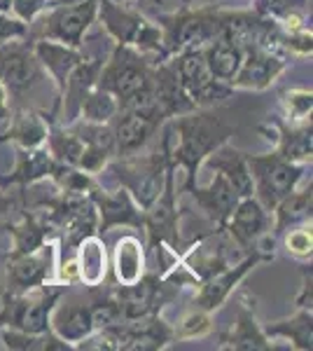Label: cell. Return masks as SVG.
<instances>
[{
    "label": "cell",
    "instance_id": "5b68a950",
    "mask_svg": "<svg viewBox=\"0 0 313 351\" xmlns=\"http://www.w3.org/2000/svg\"><path fill=\"white\" fill-rule=\"evenodd\" d=\"M68 286L61 281H49L33 291L19 293V295H3L0 307V328H14L31 335L49 332V319L59 300H64Z\"/></svg>",
    "mask_w": 313,
    "mask_h": 351
},
{
    "label": "cell",
    "instance_id": "9a60e30c",
    "mask_svg": "<svg viewBox=\"0 0 313 351\" xmlns=\"http://www.w3.org/2000/svg\"><path fill=\"white\" fill-rule=\"evenodd\" d=\"M288 64L290 61L286 56L271 52L258 43H246L243 45V61L229 87L246 89V92H264L286 73Z\"/></svg>",
    "mask_w": 313,
    "mask_h": 351
},
{
    "label": "cell",
    "instance_id": "484cf974",
    "mask_svg": "<svg viewBox=\"0 0 313 351\" xmlns=\"http://www.w3.org/2000/svg\"><path fill=\"white\" fill-rule=\"evenodd\" d=\"M203 164L215 173H222L227 178V183L236 190V195L241 197H250L253 195V178H250L248 164H246V152L236 150L234 145L222 143L218 150L210 152V155L203 160Z\"/></svg>",
    "mask_w": 313,
    "mask_h": 351
},
{
    "label": "cell",
    "instance_id": "60d3db41",
    "mask_svg": "<svg viewBox=\"0 0 313 351\" xmlns=\"http://www.w3.org/2000/svg\"><path fill=\"white\" fill-rule=\"evenodd\" d=\"M295 307L299 309H311L313 307V279H311V260L309 265L301 267V288L295 298Z\"/></svg>",
    "mask_w": 313,
    "mask_h": 351
},
{
    "label": "cell",
    "instance_id": "5bb4252c",
    "mask_svg": "<svg viewBox=\"0 0 313 351\" xmlns=\"http://www.w3.org/2000/svg\"><path fill=\"white\" fill-rule=\"evenodd\" d=\"M269 260H274V253L260 251V248H255V251L246 253V258H243V260H238V263H231L229 267L215 271L213 276L203 279L201 284L197 286L195 302H192V304H195L197 309L208 311V314L218 311L222 304L229 300L231 293L236 291V286L250 274V271H253L262 263H269Z\"/></svg>",
    "mask_w": 313,
    "mask_h": 351
},
{
    "label": "cell",
    "instance_id": "83f0119b",
    "mask_svg": "<svg viewBox=\"0 0 313 351\" xmlns=\"http://www.w3.org/2000/svg\"><path fill=\"white\" fill-rule=\"evenodd\" d=\"M110 279L117 286H127L138 281L145 274V246L138 237L124 234L119 237L112 251V263H110Z\"/></svg>",
    "mask_w": 313,
    "mask_h": 351
},
{
    "label": "cell",
    "instance_id": "52a82bcc",
    "mask_svg": "<svg viewBox=\"0 0 313 351\" xmlns=\"http://www.w3.org/2000/svg\"><path fill=\"white\" fill-rule=\"evenodd\" d=\"M96 12L99 0L47 8L28 26L26 40H54L68 47H82L87 31L96 24Z\"/></svg>",
    "mask_w": 313,
    "mask_h": 351
},
{
    "label": "cell",
    "instance_id": "7c38bea8",
    "mask_svg": "<svg viewBox=\"0 0 313 351\" xmlns=\"http://www.w3.org/2000/svg\"><path fill=\"white\" fill-rule=\"evenodd\" d=\"M56 265H59V243L52 239L24 256H10L5 265L3 295H19L56 281Z\"/></svg>",
    "mask_w": 313,
    "mask_h": 351
},
{
    "label": "cell",
    "instance_id": "ab89813d",
    "mask_svg": "<svg viewBox=\"0 0 313 351\" xmlns=\"http://www.w3.org/2000/svg\"><path fill=\"white\" fill-rule=\"evenodd\" d=\"M28 26L24 21H19L14 14L10 12H0V43L16 40V38H26Z\"/></svg>",
    "mask_w": 313,
    "mask_h": 351
},
{
    "label": "cell",
    "instance_id": "bcb514c9",
    "mask_svg": "<svg viewBox=\"0 0 313 351\" xmlns=\"http://www.w3.org/2000/svg\"><path fill=\"white\" fill-rule=\"evenodd\" d=\"M119 3H138V0H119Z\"/></svg>",
    "mask_w": 313,
    "mask_h": 351
},
{
    "label": "cell",
    "instance_id": "7bdbcfd3",
    "mask_svg": "<svg viewBox=\"0 0 313 351\" xmlns=\"http://www.w3.org/2000/svg\"><path fill=\"white\" fill-rule=\"evenodd\" d=\"M10 208H12V197H10L8 192H5L3 185H0V216H3V213H8Z\"/></svg>",
    "mask_w": 313,
    "mask_h": 351
},
{
    "label": "cell",
    "instance_id": "30bf717a",
    "mask_svg": "<svg viewBox=\"0 0 313 351\" xmlns=\"http://www.w3.org/2000/svg\"><path fill=\"white\" fill-rule=\"evenodd\" d=\"M178 286H173L171 281L164 279L162 271H145L134 284H115L112 295H115L119 309H122V319L134 321L145 319V316L152 314H162V309L178 298Z\"/></svg>",
    "mask_w": 313,
    "mask_h": 351
},
{
    "label": "cell",
    "instance_id": "4fadbf2b",
    "mask_svg": "<svg viewBox=\"0 0 313 351\" xmlns=\"http://www.w3.org/2000/svg\"><path fill=\"white\" fill-rule=\"evenodd\" d=\"M173 71L178 75L180 84L192 99L197 108H213L220 106L225 99H229L234 89L229 84L215 80L210 75L206 59H203V49H190V52H180L175 56H168Z\"/></svg>",
    "mask_w": 313,
    "mask_h": 351
},
{
    "label": "cell",
    "instance_id": "9c48e42d",
    "mask_svg": "<svg viewBox=\"0 0 313 351\" xmlns=\"http://www.w3.org/2000/svg\"><path fill=\"white\" fill-rule=\"evenodd\" d=\"M45 80H49L40 66L33 43L26 38L0 43V82L10 96V106H24V99L33 94Z\"/></svg>",
    "mask_w": 313,
    "mask_h": 351
},
{
    "label": "cell",
    "instance_id": "6da1fadb",
    "mask_svg": "<svg viewBox=\"0 0 313 351\" xmlns=\"http://www.w3.org/2000/svg\"><path fill=\"white\" fill-rule=\"evenodd\" d=\"M236 134V124L227 122L218 106L213 108H195L183 115L171 117L168 124L162 129V143L166 148L168 164L173 169H183L187 192L192 185H197L199 169L203 167V160L220 148L222 143H229V138Z\"/></svg>",
    "mask_w": 313,
    "mask_h": 351
},
{
    "label": "cell",
    "instance_id": "f1b7e54d",
    "mask_svg": "<svg viewBox=\"0 0 313 351\" xmlns=\"http://www.w3.org/2000/svg\"><path fill=\"white\" fill-rule=\"evenodd\" d=\"M203 59H206V66L215 80L229 84L243 61V45L231 33L225 31L203 47Z\"/></svg>",
    "mask_w": 313,
    "mask_h": 351
},
{
    "label": "cell",
    "instance_id": "1f68e13d",
    "mask_svg": "<svg viewBox=\"0 0 313 351\" xmlns=\"http://www.w3.org/2000/svg\"><path fill=\"white\" fill-rule=\"evenodd\" d=\"M262 330L266 332L269 339H288L290 347L297 351H311L313 349V314L311 309H299L292 316L286 319L269 321V324H262Z\"/></svg>",
    "mask_w": 313,
    "mask_h": 351
},
{
    "label": "cell",
    "instance_id": "277c9868",
    "mask_svg": "<svg viewBox=\"0 0 313 351\" xmlns=\"http://www.w3.org/2000/svg\"><path fill=\"white\" fill-rule=\"evenodd\" d=\"M96 19L105 28V33L117 45H129L138 49L140 54L150 56L155 64L166 61L164 54V38L162 28L155 21L136 10L131 3H119V0H99V12Z\"/></svg>",
    "mask_w": 313,
    "mask_h": 351
},
{
    "label": "cell",
    "instance_id": "e0dca14e",
    "mask_svg": "<svg viewBox=\"0 0 313 351\" xmlns=\"http://www.w3.org/2000/svg\"><path fill=\"white\" fill-rule=\"evenodd\" d=\"M101 330L110 332L115 349L124 351H157L166 349L173 342V328L164 321L162 314H152L134 321H119V324L101 328Z\"/></svg>",
    "mask_w": 313,
    "mask_h": 351
},
{
    "label": "cell",
    "instance_id": "ee69618b",
    "mask_svg": "<svg viewBox=\"0 0 313 351\" xmlns=\"http://www.w3.org/2000/svg\"><path fill=\"white\" fill-rule=\"evenodd\" d=\"M73 3H82V0H49L47 8H54V5H73Z\"/></svg>",
    "mask_w": 313,
    "mask_h": 351
},
{
    "label": "cell",
    "instance_id": "ba28073f",
    "mask_svg": "<svg viewBox=\"0 0 313 351\" xmlns=\"http://www.w3.org/2000/svg\"><path fill=\"white\" fill-rule=\"evenodd\" d=\"M246 164L250 178H253V197L266 211H274V206L283 197H288L304 178L306 164L290 162L276 150L264 155H250L246 152Z\"/></svg>",
    "mask_w": 313,
    "mask_h": 351
},
{
    "label": "cell",
    "instance_id": "e575fe53",
    "mask_svg": "<svg viewBox=\"0 0 313 351\" xmlns=\"http://www.w3.org/2000/svg\"><path fill=\"white\" fill-rule=\"evenodd\" d=\"M0 339H3L5 349L14 351H52V349H73L71 344L64 342L54 335L52 330L42 332V335H31V332H21L14 328H0Z\"/></svg>",
    "mask_w": 313,
    "mask_h": 351
},
{
    "label": "cell",
    "instance_id": "74e56055",
    "mask_svg": "<svg viewBox=\"0 0 313 351\" xmlns=\"http://www.w3.org/2000/svg\"><path fill=\"white\" fill-rule=\"evenodd\" d=\"M278 239L283 241V248L297 260H311L313 256V232H311V223H301L295 225L283 232Z\"/></svg>",
    "mask_w": 313,
    "mask_h": 351
},
{
    "label": "cell",
    "instance_id": "f35d334b",
    "mask_svg": "<svg viewBox=\"0 0 313 351\" xmlns=\"http://www.w3.org/2000/svg\"><path fill=\"white\" fill-rule=\"evenodd\" d=\"M49 0H12V10L10 14H14L19 21H24L26 26H31L40 14L47 10Z\"/></svg>",
    "mask_w": 313,
    "mask_h": 351
},
{
    "label": "cell",
    "instance_id": "3957f363",
    "mask_svg": "<svg viewBox=\"0 0 313 351\" xmlns=\"http://www.w3.org/2000/svg\"><path fill=\"white\" fill-rule=\"evenodd\" d=\"M168 164V155L164 143H159L152 148L150 152L143 150L136 152V155H127V157H112L108 162L105 171L112 176V180L124 188L131 195V199L138 204L140 208L150 206L152 202L162 195L164 183H166V173L171 171Z\"/></svg>",
    "mask_w": 313,
    "mask_h": 351
},
{
    "label": "cell",
    "instance_id": "d6986e66",
    "mask_svg": "<svg viewBox=\"0 0 313 351\" xmlns=\"http://www.w3.org/2000/svg\"><path fill=\"white\" fill-rule=\"evenodd\" d=\"M187 192H190L192 199L197 202V208L201 211V216L206 218L210 223V228H215V230H225L231 211H234L238 199H241V197L236 195V190L227 183L225 176L215 173V171H213V180H210L206 188L192 185Z\"/></svg>",
    "mask_w": 313,
    "mask_h": 351
},
{
    "label": "cell",
    "instance_id": "ac0fdd59",
    "mask_svg": "<svg viewBox=\"0 0 313 351\" xmlns=\"http://www.w3.org/2000/svg\"><path fill=\"white\" fill-rule=\"evenodd\" d=\"M225 234L243 253L255 251L262 237L271 234V213L253 195L243 197V199H238L236 208L227 220Z\"/></svg>",
    "mask_w": 313,
    "mask_h": 351
},
{
    "label": "cell",
    "instance_id": "d590c367",
    "mask_svg": "<svg viewBox=\"0 0 313 351\" xmlns=\"http://www.w3.org/2000/svg\"><path fill=\"white\" fill-rule=\"evenodd\" d=\"M281 108L283 117L290 124H304L311 122V112H313V92L311 89H301L292 87L281 92Z\"/></svg>",
    "mask_w": 313,
    "mask_h": 351
},
{
    "label": "cell",
    "instance_id": "f6af8a7d",
    "mask_svg": "<svg viewBox=\"0 0 313 351\" xmlns=\"http://www.w3.org/2000/svg\"><path fill=\"white\" fill-rule=\"evenodd\" d=\"M12 10V0H0V12H10Z\"/></svg>",
    "mask_w": 313,
    "mask_h": 351
},
{
    "label": "cell",
    "instance_id": "b9f144b4",
    "mask_svg": "<svg viewBox=\"0 0 313 351\" xmlns=\"http://www.w3.org/2000/svg\"><path fill=\"white\" fill-rule=\"evenodd\" d=\"M12 112V106H10V96L5 92L3 82H0V122H5Z\"/></svg>",
    "mask_w": 313,
    "mask_h": 351
},
{
    "label": "cell",
    "instance_id": "7402d4cb",
    "mask_svg": "<svg viewBox=\"0 0 313 351\" xmlns=\"http://www.w3.org/2000/svg\"><path fill=\"white\" fill-rule=\"evenodd\" d=\"M56 169H59V162L52 157L47 145H40V148H19L14 171L10 176H5V178H0V185H3V188L19 185L21 190H26L28 185H33V183L52 180Z\"/></svg>",
    "mask_w": 313,
    "mask_h": 351
},
{
    "label": "cell",
    "instance_id": "d6a6232c",
    "mask_svg": "<svg viewBox=\"0 0 313 351\" xmlns=\"http://www.w3.org/2000/svg\"><path fill=\"white\" fill-rule=\"evenodd\" d=\"M10 237H12V251L10 256H24V253L36 251L38 246H42L49 237V232L45 230V225L40 223V218L31 208H24L16 223L10 225Z\"/></svg>",
    "mask_w": 313,
    "mask_h": 351
},
{
    "label": "cell",
    "instance_id": "4dcf8cb0",
    "mask_svg": "<svg viewBox=\"0 0 313 351\" xmlns=\"http://www.w3.org/2000/svg\"><path fill=\"white\" fill-rule=\"evenodd\" d=\"M255 12L271 19L283 31H311V0H260Z\"/></svg>",
    "mask_w": 313,
    "mask_h": 351
},
{
    "label": "cell",
    "instance_id": "ffe728a7",
    "mask_svg": "<svg viewBox=\"0 0 313 351\" xmlns=\"http://www.w3.org/2000/svg\"><path fill=\"white\" fill-rule=\"evenodd\" d=\"M260 132L266 134L264 138L274 141L276 152L283 155L290 162L297 164H311L313 152V129L311 122L304 124H290L286 120H269L266 124H260Z\"/></svg>",
    "mask_w": 313,
    "mask_h": 351
},
{
    "label": "cell",
    "instance_id": "836d02e7",
    "mask_svg": "<svg viewBox=\"0 0 313 351\" xmlns=\"http://www.w3.org/2000/svg\"><path fill=\"white\" fill-rule=\"evenodd\" d=\"M117 112H119V104L115 96L96 84V87L89 89V92L84 94V99L79 101L77 117L84 122H94V124H110Z\"/></svg>",
    "mask_w": 313,
    "mask_h": 351
},
{
    "label": "cell",
    "instance_id": "2e32d148",
    "mask_svg": "<svg viewBox=\"0 0 313 351\" xmlns=\"http://www.w3.org/2000/svg\"><path fill=\"white\" fill-rule=\"evenodd\" d=\"M87 195L96 208V216H99V234H108L112 228H122V225L143 230V208L131 199V195L124 188L105 190L94 178Z\"/></svg>",
    "mask_w": 313,
    "mask_h": 351
},
{
    "label": "cell",
    "instance_id": "8d00e7d4",
    "mask_svg": "<svg viewBox=\"0 0 313 351\" xmlns=\"http://www.w3.org/2000/svg\"><path fill=\"white\" fill-rule=\"evenodd\" d=\"M213 330V319L208 311L192 307L183 319L178 321V326L173 328V339L183 342V339H199Z\"/></svg>",
    "mask_w": 313,
    "mask_h": 351
},
{
    "label": "cell",
    "instance_id": "8992f818",
    "mask_svg": "<svg viewBox=\"0 0 313 351\" xmlns=\"http://www.w3.org/2000/svg\"><path fill=\"white\" fill-rule=\"evenodd\" d=\"M152 80H155V61L140 54L138 49L129 47V45L115 43L103 66H101L96 84L110 92L117 99V104L122 106L131 96L150 89Z\"/></svg>",
    "mask_w": 313,
    "mask_h": 351
},
{
    "label": "cell",
    "instance_id": "603a6c76",
    "mask_svg": "<svg viewBox=\"0 0 313 351\" xmlns=\"http://www.w3.org/2000/svg\"><path fill=\"white\" fill-rule=\"evenodd\" d=\"M49 328L56 337L75 349L82 339H87L96 330L92 307L89 302H61L59 300L52 311V319H49Z\"/></svg>",
    "mask_w": 313,
    "mask_h": 351
},
{
    "label": "cell",
    "instance_id": "7a4b0ae2",
    "mask_svg": "<svg viewBox=\"0 0 313 351\" xmlns=\"http://www.w3.org/2000/svg\"><path fill=\"white\" fill-rule=\"evenodd\" d=\"M227 19H229V10L220 5L197 3H183L173 12L157 14L155 24L162 28L166 59L180 52H190V49H203L225 33Z\"/></svg>",
    "mask_w": 313,
    "mask_h": 351
},
{
    "label": "cell",
    "instance_id": "44dd1931",
    "mask_svg": "<svg viewBox=\"0 0 313 351\" xmlns=\"http://www.w3.org/2000/svg\"><path fill=\"white\" fill-rule=\"evenodd\" d=\"M10 127L0 136V143H14L16 148H40L47 141L49 120L45 110H36L31 106H14L10 112Z\"/></svg>",
    "mask_w": 313,
    "mask_h": 351
},
{
    "label": "cell",
    "instance_id": "d4e9b609",
    "mask_svg": "<svg viewBox=\"0 0 313 351\" xmlns=\"http://www.w3.org/2000/svg\"><path fill=\"white\" fill-rule=\"evenodd\" d=\"M218 349L225 351H271L276 349V344L266 337V332L262 330V324L255 319V311L250 309L248 302H243L238 307L236 321L231 326V330L227 335H222V342Z\"/></svg>",
    "mask_w": 313,
    "mask_h": 351
},
{
    "label": "cell",
    "instance_id": "4316f807",
    "mask_svg": "<svg viewBox=\"0 0 313 351\" xmlns=\"http://www.w3.org/2000/svg\"><path fill=\"white\" fill-rule=\"evenodd\" d=\"M311 216H313V185L309 180V185H304V188L297 185L288 197H283L274 206V211H271V234H274V239H278L283 232L295 228V225L311 223Z\"/></svg>",
    "mask_w": 313,
    "mask_h": 351
},
{
    "label": "cell",
    "instance_id": "cb8c5ba5",
    "mask_svg": "<svg viewBox=\"0 0 313 351\" xmlns=\"http://www.w3.org/2000/svg\"><path fill=\"white\" fill-rule=\"evenodd\" d=\"M31 43H33V52H36L40 66L45 68L47 77L56 87V96H59V92L64 89V84L68 80V75H71V71L84 59V49L68 47V45H61L54 40H31Z\"/></svg>",
    "mask_w": 313,
    "mask_h": 351
},
{
    "label": "cell",
    "instance_id": "f546056e",
    "mask_svg": "<svg viewBox=\"0 0 313 351\" xmlns=\"http://www.w3.org/2000/svg\"><path fill=\"white\" fill-rule=\"evenodd\" d=\"M75 265H77V284H84L87 288H94L103 284L108 279V253L105 243L101 241V234H89L75 246Z\"/></svg>",
    "mask_w": 313,
    "mask_h": 351
},
{
    "label": "cell",
    "instance_id": "8fae6325",
    "mask_svg": "<svg viewBox=\"0 0 313 351\" xmlns=\"http://www.w3.org/2000/svg\"><path fill=\"white\" fill-rule=\"evenodd\" d=\"M173 171L175 169H171L166 173V183H164L162 195L143 211V232L147 234V248L150 251L166 246L180 256L185 251V243L183 234H180V211Z\"/></svg>",
    "mask_w": 313,
    "mask_h": 351
}]
</instances>
